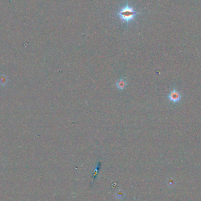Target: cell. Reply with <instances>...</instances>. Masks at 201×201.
Instances as JSON below:
<instances>
[{"label":"cell","instance_id":"6da1fadb","mask_svg":"<svg viewBox=\"0 0 201 201\" xmlns=\"http://www.w3.org/2000/svg\"><path fill=\"white\" fill-rule=\"evenodd\" d=\"M141 14L140 12L136 11L134 7L131 6L128 1H127L126 4L117 12V15L122 22H125L128 25L130 22L134 21L136 17Z\"/></svg>","mask_w":201,"mask_h":201},{"label":"cell","instance_id":"7a4b0ae2","mask_svg":"<svg viewBox=\"0 0 201 201\" xmlns=\"http://www.w3.org/2000/svg\"><path fill=\"white\" fill-rule=\"evenodd\" d=\"M168 98L171 102L174 104H177L179 103L182 99V95L180 92L175 88L170 92Z\"/></svg>","mask_w":201,"mask_h":201},{"label":"cell","instance_id":"3957f363","mask_svg":"<svg viewBox=\"0 0 201 201\" xmlns=\"http://www.w3.org/2000/svg\"><path fill=\"white\" fill-rule=\"evenodd\" d=\"M127 85V83L126 81L123 78L120 79L116 83V86H117V88L118 89H120V90H123L126 87Z\"/></svg>","mask_w":201,"mask_h":201},{"label":"cell","instance_id":"277c9868","mask_svg":"<svg viewBox=\"0 0 201 201\" xmlns=\"http://www.w3.org/2000/svg\"><path fill=\"white\" fill-rule=\"evenodd\" d=\"M8 78L4 75L2 74L0 75V85L2 86H5L8 83Z\"/></svg>","mask_w":201,"mask_h":201}]
</instances>
